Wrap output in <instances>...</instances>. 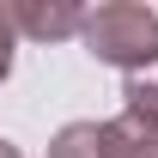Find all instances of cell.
<instances>
[{
	"mask_svg": "<svg viewBox=\"0 0 158 158\" xmlns=\"http://www.w3.org/2000/svg\"><path fill=\"white\" fill-rule=\"evenodd\" d=\"M91 43L110 61H140V55L152 61L158 55V19H146V12H103L91 24Z\"/></svg>",
	"mask_w": 158,
	"mask_h": 158,
	"instance_id": "1",
	"label": "cell"
}]
</instances>
